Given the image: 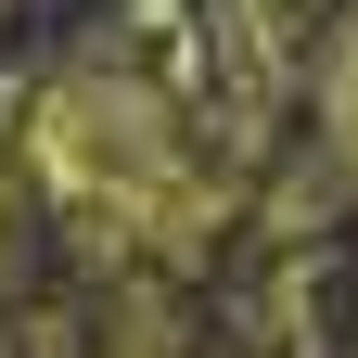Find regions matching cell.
Listing matches in <instances>:
<instances>
[{"label": "cell", "mask_w": 358, "mask_h": 358, "mask_svg": "<svg viewBox=\"0 0 358 358\" xmlns=\"http://www.w3.org/2000/svg\"><path fill=\"white\" fill-rule=\"evenodd\" d=\"M26 179L52 192L90 243L141 256V268H192L231 217V166L192 141V115L166 103L141 64L115 52H77L38 77L26 103Z\"/></svg>", "instance_id": "obj_1"}, {"label": "cell", "mask_w": 358, "mask_h": 358, "mask_svg": "<svg viewBox=\"0 0 358 358\" xmlns=\"http://www.w3.org/2000/svg\"><path fill=\"white\" fill-rule=\"evenodd\" d=\"M103 358H192V320H179L154 282H128V294H115V320H103Z\"/></svg>", "instance_id": "obj_2"}, {"label": "cell", "mask_w": 358, "mask_h": 358, "mask_svg": "<svg viewBox=\"0 0 358 358\" xmlns=\"http://www.w3.org/2000/svg\"><path fill=\"white\" fill-rule=\"evenodd\" d=\"M0 217H13V205H0ZM0 294H13V231H0Z\"/></svg>", "instance_id": "obj_3"}]
</instances>
